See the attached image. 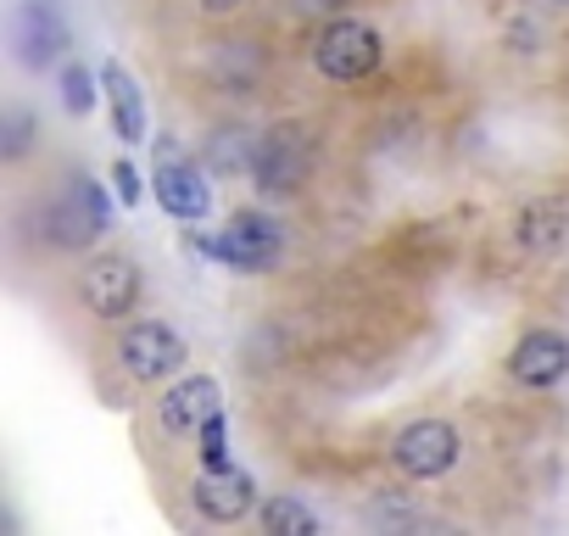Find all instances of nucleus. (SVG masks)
Listing matches in <instances>:
<instances>
[{"label":"nucleus","instance_id":"obj_1","mask_svg":"<svg viewBox=\"0 0 569 536\" xmlns=\"http://www.w3.org/2000/svg\"><path fill=\"white\" fill-rule=\"evenodd\" d=\"M107 224H112V201H107V190H101L96 179H84V173H73V179L51 196V207H46V229H51V240L68 246V251L101 240Z\"/></svg>","mask_w":569,"mask_h":536},{"label":"nucleus","instance_id":"obj_2","mask_svg":"<svg viewBox=\"0 0 569 536\" xmlns=\"http://www.w3.org/2000/svg\"><path fill=\"white\" fill-rule=\"evenodd\" d=\"M313 62H319L325 79L358 85V79H369V73L380 68V34H375L369 23H358V18H336V23H325V34L313 40Z\"/></svg>","mask_w":569,"mask_h":536},{"label":"nucleus","instance_id":"obj_3","mask_svg":"<svg viewBox=\"0 0 569 536\" xmlns=\"http://www.w3.org/2000/svg\"><path fill=\"white\" fill-rule=\"evenodd\" d=\"M218 262H229V268H240V275H262V268H273L279 262V251H284V235H279V224L273 218H262V212H234L212 240H201Z\"/></svg>","mask_w":569,"mask_h":536},{"label":"nucleus","instance_id":"obj_4","mask_svg":"<svg viewBox=\"0 0 569 536\" xmlns=\"http://www.w3.org/2000/svg\"><path fill=\"white\" fill-rule=\"evenodd\" d=\"M308 168H313V151H308L302 129H291V123L268 129V135L251 146V185L268 190V196H291V190H302Z\"/></svg>","mask_w":569,"mask_h":536},{"label":"nucleus","instance_id":"obj_5","mask_svg":"<svg viewBox=\"0 0 569 536\" xmlns=\"http://www.w3.org/2000/svg\"><path fill=\"white\" fill-rule=\"evenodd\" d=\"M458 453H463V441H458V430H452L447 419H419V425H408V430L391 441V464H397L402 475H413V480L447 475V469L458 464Z\"/></svg>","mask_w":569,"mask_h":536},{"label":"nucleus","instance_id":"obj_6","mask_svg":"<svg viewBox=\"0 0 569 536\" xmlns=\"http://www.w3.org/2000/svg\"><path fill=\"white\" fill-rule=\"evenodd\" d=\"M118 364H123L129 380H168V375L184 364V341H179L168 325L140 319V325H129V330L118 336Z\"/></svg>","mask_w":569,"mask_h":536},{"label":"nucleus","instance_id":"obj_7","mask_svg":"<svg viewBox=\"0 0 569 536\" xmlns=\"http://www.w3.org/2000/svg\"><path fill=\"white\" fill-rule=\"evenodd\" d=\"M157 201H162V212L179 218V224H201V218L212 212V196H207L201 168H196L190 157H179L168 140L157 146Z\"/></svg>","mask_w":569,"mask_h":536},{"label":"nucleus","instance_id":"obj_8","mask_svg":"<svg viewBox=\"0 0 569 536\" xmlns=\"http://www.w3.org/2000/svg\"><path fill=\"white\" fill-rule=\"evenodd\" d=\"M12 34H18V57L29 68H46L68 51V12L62 0H23L18 18H12Z\"/></svg>","mask_w":569,"mask_h":536},{"label":"nucleus","instance_id":"obj_9","mask_svg":"<svg viewBox=\"0 0 569 536\" xmlns=\"http://www.w3.org/2000/svg\"><path fill=\"white\" fill-rule=\"evenodd\" d=\"M212 414H223V391H218L212 375H184V380L168 386L162 403H157V419H162L168 436H196Z\"/></svg>","mask_w":569,"mask_h":536},{"label":"nucleus","instance_id":"obj_10","mask_svg":"<svg viewBox=\"0 0 569 536\" xmlns=\"http://www.w3.org/2000/svg\"><path fill=\"white\" fill-rule=\"evenodd\" d=\"M84 302L101 319H123L140 302V268L129 257H96L84 268Z\"/></svg>","mask_w":569,"mask_h":536},{"label":"nucleus","instance_id":"obj_11","mask_svg":"<svg viewBox=\"0 0 569 536\" xmlns=\"http://www.w3.org/2000/svg\"><path fill=\"white\" fill-rule=\"evenodd\" d=\"M508 375H513L519 386H530V391L558 386V380L569 375V341H563L558 330H530V336H519V347L508 353Z\"/></svg>","mask_w":569,"mask_h":536},{"label":"nucleus","instance_id":"obj_12","mask_svg":"<svg viewBox=\"0 0 569 536\" xmlns=\"http://www.w3.org/2000/svg\"><path fill=\"white\" fill-rule=\"evenodd\" d=\"M251 475L246 469H201V480L190 486V503L207 514V519H218V525H234L246 508H251Z\"/></svg>","mask_w":569,"mask_h":536},{"label":"nucleus","instance_id":"obj_13","mask_svg":"<svg viewBox=\"0 0 569 536\" xmlns=\"http://www.w3.org/2000/svg\"><path fill=\"white\" fill-rule=\"evenodd\" d=\"M519 246L530 257H552L569 246V196H541L519 212Z\"/></svg>","mask_w":569,"mask_h":536},{"label":"nucleus","instance_id":"obj_14","mask_svg":"<svg viewBox=\"0 0 569 536\" xmlns=\"http://www.w3.org/2000/svg\"><path fill=\"white\" fill-rule=\"evenodd\" d=\"M101 85H107V101H112V129H118V140H146V96H140V85H134V73L129 68H118V62H107L101 68Z\"/></svg>","mask_w":569,"mask_h":536},{"label":"nucleus","instance_id":"obj_15","mask_svg":"<svg viewBox=\"0 0 569 536\" xmlns=\"http://www.w3.org/2000/svg\"><path fill=\"white\" fill-rule=\"evenodd\" d=\"M262 525H268L273 536H319V519H313V508H302L297 497H268V508H262Z\"/></svg>","mask_w":569,"mask_h":536},{"label":"nucleus","instance_id":"obj_16","mask_svg":"<svg viewBox=\"0 0 569 536\" xmlns=\"http://www.w3.org/2000/svg\"><path fill=\"white\" fill-rule=\"evenodd\" d=\"M62 107L73 112V118H84L90 107H96V79H90V68H62Z\"/></svg>","mask_w":569,"mask_h":536},{"label":"nucleus","instance_id":"obj_17","mask_svg":"<svg viewBox=\"0 0 569 536\" xmlns=\"http://www.w3.org/2000/svg\"><path fill=\"white\" fill-rule=\"evenodd\" d=\"M196 441H201V464H207V469H229V419H223V414H212V419L196 430Z\"/></svg>","mask_w":569,"mask_h":536},{"label":"nucleus","instance_id":"obj_18","mask_svg":"<svg viewBox=\"0 0 569 536\" xmlns=\"http://www.w3.org/2000/svg\"><path fill=\"white\" fill-rule=\"evenodd\" d=\"M29 140H34V118H29L23 107H12V112H7V140H0V157L18 162V157L29 151Z\"/></svg>","mask_w":569,"mask_h":536},{"label":"nucleus","instance_id":"obj_19","mask_svg":"<svg viewBox=\"0 0 569 536\" xmlns=\"http://www.w3.org/2000/svg\"><path fill=\"white\" fill-rule=\"evenodd\" d=\"M112 179H118V196L134 207V201H140V190H146V185H140V173H134V162H118V168H112Z\"/></svg>","mask_w":569,"mask_h":536},{"label":"nucleus","instance_id":"obj_20","mask_svg":"<svg viewBox=\"0 0 569 536\" xmlns=\"http://www.w3.org/2000/svg\"><path fill=\"white\" fill-rule=\"evenodd\" d=\"M297 12H341V0H291Z\"/></svg>","mask_w":569,"mask_h":536},{"label":"nucleus","instance_id":"obj_21","mask_svg":"<svg viewBox=\"0 0 569 536\" xmlns=\"http://www.w3.org/2000/svg\"><path fill=\"white\" fill-rule=\"evenodd\" d=\"M207 12H229V7H240V0H201Z\"/></svg>","mask_w":569,"mask_h":536},{"label":"nucleus","instance_id":"obj_22","mask_svg":"<svg viewBox=\"0 0 569 536\" xmlns=\"http://www.w3.org/2000/svg\"><path fill=\"white\" fill-rule=\"evenodd\" d=\"M547 7H569V0H547Z\"/></svg>","mask_w":569,"mask_h":536}]
</instances>
